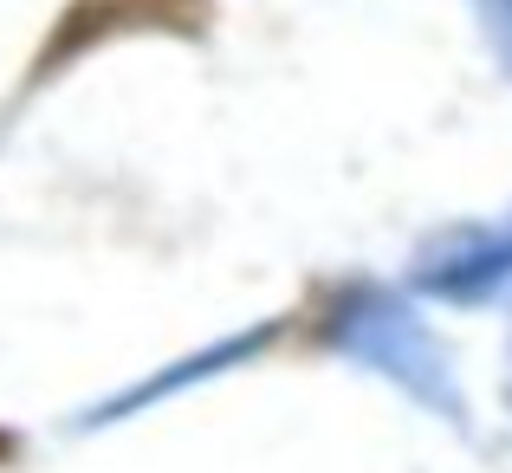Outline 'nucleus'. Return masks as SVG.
I'll use <instances>...</instances> for the list:
<instances>
[{"label":"nucleus","mask_w":512,"mask_h":473,"mask_svg":"<svg viewBox=\"0 0 512 473\" xmlns=\"http://www.w3.org/2000/svg\"><path fill=\"white\" fill-rule=\"evenodd\" d=\"M422 279L441 299H493V292H506L512 286V214L480 221L467 234H448L428 253Z\"/></svg>","instance_id":"f257e3e1"},{"label":"nucleus","mask_w":512,"mask_h":473,"mask_svg":"<svg viewBox=\"0 0 512 473\" xmlns=\"http://www.w3.org/2000/svg\"><path fill=\"white\" fill-rule=\"evenodd\" d=\"M480 13H487V33L500 46V59L512 65V0H480Z\"/></svg>","instance_id":"f03ea898"}]
</instances>
